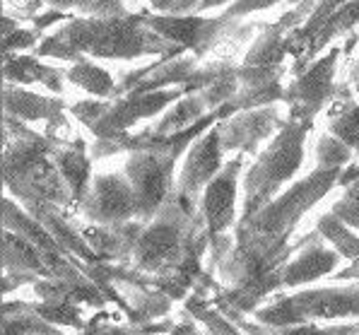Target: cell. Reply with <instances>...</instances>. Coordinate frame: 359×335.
<instances>
[{"label":"cell","mask_w":359,"mask_h":335,"mask_svg":"<svg viewBox=\"0 0 359 335\" xmlns=\"http://www.w3.org/2000/svg\"><path fill=\"white\" fill-rule=\"evenodd\" d=\"M107 318L109 316H104V314L92 318V321L87 323V328L80 335H140L135 328L130 326V323H128V326H116V323H109Z\"/></svg>","instance_id":"35"},{"label":"cell","mask_w":359,"mask_h":335,"mask_svg":"<svg viewBox=\"0 0 359 335\" xmlns=\"http://www.w3.org/2000/svg\"><path fill=\"white\" fill-rule=\"evenodd\" d=\"M184 48L157 34L145 25L142 15H121V18H73L51 36L41 39L34 56L75 60L104 58V60H135L142 56H179Z\"/></svg>","instance_id":"2"},{"label":"cell","mask_w":359,"mask_h":335,"mask_svg":"<svg viewBox=\"0 0 359 335\" xmlns=\"http://www.w3.org/2000/svg\"><path fill=\"white\" fill-rule=\"evenodd\" d=\"M340 174L342 169L316 167L306 179L292 184L253 217L239 219L234 227V246L217 266L222 287H239L290 263L294 256L290 239L297 224L338 186Z\"/></svg>","instance_id":"1"},{"label":"cell","mask_w":359,"mask_h":335,"mask_svg":"<svg viewBox=\"0 0 359 335\" xmlns=\"http://www.w3.org/2000/svg\"><path fill=\"white\" fill-rule=\"evenodd\" d=\"M342 198H345V200H352V203H359V179L352 186H347L345 196H342Z\"/></svg>","instance_id":"43"},{"label":"cell","mask_w":359,"mask_h":335,"mask_svg":"<svg viewBox=\"0 0 359 335\" xmlns=\"http://www.w3.org/2000/svg\"><path fill=\"white\" fill-rule=\"evenodd\" d=\"M65 78L73 82L75 87L90 92L97 99H114L116 92V80L111 78V73H107L104 68H99L97 63H92V58H80L75 60L68 68Z\"/></svg>","instance_id":"25"},{"label":"cell","mask_w":359,"mask_h":335,"mask_svg":"<svg viewBox=\"0 0 359 335\" xmlns=\"http://www.w3.org/2000/svg\"><path fill=\"white\" fill-rule=\"evenodd\" d=\"M3 229L15 232L18 237L27 239L29 244H34L36 249L46 251V254H53V251H63L65 254V249L53 239V234L22 203L13 200V198H5L3 200Z\"/></svg>","instance_id":"20"},{"label":"cell","mask_w":359,"mask_h":335,"mask_svg":"<svg viewBox=\"0 0 359 335\" xmlns=\"http://www.w3.org/2000/svg\"><path fill=\"white\" fill-rule=\"evenodd\" d=\"M212 114L215 109L210 107L205 92H193V95L181 97L157 123L150 125V130L154 135H159V138H167V135L181 133V130L201 123L203 118L212 116Z\"/></svg>","instance_id":"21"},{"label":"cell","mask_w":359,"mask_h":335,"mask_svg":"<svg viewBox=\"0 0 359 335\" xmlns=\"http://www.w3.org/2000/svg\"><path fill=\"white\" fill-rule=\"evenodd\" d=\"M68 20H73V18H68V15L60 13V10H48V13L36 15V18H34V29L36 32L51 29V27L56 25V22H68Z\"/></svg>","instance_id":"39"},{"label":"cell","mask_w":359,"mask_h":335,"mask_svg":"<svg viewBox=\"0 0 359 335\" xmlns=\"http://www.w3.org/2000/svg\"><path fill=\"white\" fill-rule=\"evenodd\" d=\"M294 256L290 258V263L283 266V280L285 287L297 289L304 287L309 282H316L321 278L335 275V268L340 266V254L333 246L325 244V239L313 229L306 237L292 244Z\"/></svg>","instance_id":"14"},{"label":"cell","mask_w":359,"mask_h":335,"mask_svg":"<svg viewBox=\"0 0 359 335\" xmlns=\"http://www.w3.org/2000/svg\"><path fill=\"white\" fill-rule=\"evenodd\" d=\"M275 331V328H273ZM278 335H359V321H342V323H302L275 331Z\"/></svg>","instance_id":"32"},{"label":"cell","mask_w":359,"mask_h":335,"mask_svg":"<svg viewBox=\"0 0 359 335\" xmlns=\"http://www.w3.org/2000/svg\"><path fill=\"white\" fill-rule=\"evenodd\" d=\"M3 107H5V116L18 118L22 123H39V121L53 123V121L65 116L63 99L36 95V92L18 87L13 82H5L3 87Z\"/></svg>","instance_id":"17"},{"label":"cell","mask_w":359,"mask_h":335,"mask_svg":"<svg viewBox=\"0 0 359 335\" xmlns=\"http://www.w3.org/2000/svg\"><path fill=\"white\" fill-rule=\"evenodd\" d=\"M80 212L92 224H121L135 219V198L126 172L97 174Z\"/></svg>","instance_id":"13"},{"label":"cell","mask_w":359,"mask_h":335,"mask_svg":"<svg viewBox=\"0 0 359 335\" xmlns=\"http://www.w3.org/2000/svg\"><path fill=\"white\" fill-rule=\"evenodd\" d=\"M3 335H27V333H22L20 328H15V326H10V323L3 321Z\"/></svg>","instance_id":"45"},{"label":"cell","mask_w":359,"mask_h":335,"mask_svg":"<svg viewBox=\"0 0 359 335\" xmlns=\"http://www.w3.org/2000/svg\"><path fill=\"white\" fill-rule=\"evenodd\" d=\"M316 232L321 234L342 258H347V261L359 258V232L347 227L335 212H325V215L318 217Z\"/></svg>","instance_id":"27"},{"label":"cell","mask_w":359,"mask_h":335,"mask_svg":"<svg viewBox=\"0 0 359 335\" xmlns=\"http://www.w3.org/2000/svg\"><path fill=\"white\" fill-rule=\"evenodd\" d=\"M311 128V123L287 121L280 133L265 145V150H261V155L246 172L239 219L253 217L261 207L280 196L285 184H290L297 177L304 162V145H306Z\"/></svg>","instance_id":"3"},{"label":"cell","mask_w":359,"mask_h":335,"mask_svg":"<svg viewBox=\"0 0 359 335\" xmlns=\"http://www.w3.org/2000/svg\"><path fill=\"white\" fill-rule=\"evenodd\" d=\"M3 51L5 53H18L25 51V48H34L41 41H39V32L36 29H20V27H10L8 20H3Z\"/></svg>","instance_id":"33"},{"label":"cell","mask_w":359,"mask_h":335,"mask_svg":"<svg viewBox=\"0 0 359 335\" xmlns=\"http://www.w3.org/2000/svg\"><path fill=\"white\" fill-rule=\"evenodd\" d=\"M51 159L56 164L58 174L63 177L65 186L73 193L75 207H80L92 186V159L87 155V142L82 138H75L70 142H63V145H56Z\"/></svg>","instance_id":"18"},{"label":"cell","mask_w":359,"mask_h":335,"mask_svg":"<svg viewBox=\"0 0 359 335\" xmlns=\"http://www.w3.org/2000/svg\"><path fill=\"white\" fill-rule=\"evenodd\" d=\"M222 155L224 150L222 142H219L217 125H212L205 135H201L191 145V150L186 152L184 167H181L179 177H176L174 193L189 212H198V205H201V198L205 193L208 184L224 167Z\"/></svg>","instance_id":"10"},{"label":"cell","mask_w":359,"mask_h":335,"mask_svg":"<svg viewBox=\"0 0 359 335\" xmlns=\"http://www.w3.org/2000/svg\"><path fill=\"white\" fill-rule=\"evenodd\" d=\"M196 215L198 212H189L179 203L176 193H171L157 217L142 229L130 266L145 275H162L169 268H174V263L181 258L186 234Z\"/></svg>","instance_id":"5"},{"label":"cell","mask_w":359,"mask_h":335,"mask_svg":"<svg viewBox=\"0 0 359 335\" xmlns=\"http://www.w3.org/2000/svg\"><path fill=\"white\" fill-rule=\"evenodd\" d=\"M342 56V46L330 48L328 53L318 56L311 65L297 75V80L285 90L287 104V121L297 123H311L325 109V104L335 97V73H338V60Z\"/></svg>","instance_id":"7"},{"label":"cell","mask_w":359,"mask_h":335,"mask_svg":"<svg viewBox=\"0 0 359 335\" xmlns=\"http://www.w3.org/2000/svg\"><path fill=\"white\" fill-rule=\"evenodd\" d=\"M333 280H352V282H359V258L350 261V266H347L345 271L335 273Z\"/></svg>","instance_id":"41"},{"label":"cell","mask_w":359,"mask_h":335,"mask_svg":"<svg viewBox=\"0 0 359 335\" xmlns=\"http://www.w3.org/2000/svg\"><path fill=\"white\" fill-rule=\"evenodd\" d=\"M227 3H234V0H203L198 10H212V8H219V5H227Z\"/></svg>","instance_id":"44"},{"label":"cell","mask_w":359,"mask_h":335,"mask_svg":"<svg viewBox=\"0 0 359 335\" xmlns=\"http://www.w3.org/2000/svg\"><path fill=\"white\" fill-rule=\"evenodd\" d=\"M244 152H236L234 159H229L219 174L208 184L205 193L201 198V212L203 222L208 227L210 239H217L227 234L231 227L239 224L236 219V193H239V174L244 169Z\"/></svg>","instance_id":"11"},{"label":"cell","mask_w":359,"mask_h":335,"mask_svg":"<svg viewBox=\"0 0 359 335\" xmlns=\"http://www.w3.org/2000/svg\"><path fill=\"white\" fill-rule=\"evenodd\" d=\"M350 87L355 90V95H359V58L352 63V68H350Z\"/></svg>","instance_id":"42"},{"label":"cell","mask_w":359,"mask_h":335,"mask_svg":"<svg viewBox=\"0 0 359 335\" xmlns=\"http://www.w3.org/2000/svg\"><path fill=\"white\" fill-rule=\"evenodd\" d=\"M56 10H80L87 18H121L128 15L123 0H43Z\"/></svg>","instance_id":"30"},{"label":"cell","mask_w":359,"mask_h":335,"mask_svg":"<svg viewBox=\"0 0 359 335\" xmlns=\"http://www.w3.org/2000/svg\"><path fill=\"white\" fill-rule=\"evenodd\" d=\"M3 273H32L36 278H53L43 251L8 229L3 232Z\"/></svg>","instance_id":"23"},{"label":"cell","mask_w":359,"mask_h":335,"mask_svg":"<svg viewBox=\"0 0 359 335\" xmlns=\"http://www.w3.org/2000/svg\"><path fill=\"white\" fill-rule=\"evenodd\" d=\"M181 97H186L184 87L107 99L104 114L87 130L95 135V140H116L121 135H128L133 125H137L140 121L159 116L167 107H174Z\"/></svg>","instance_id":"8"},{"label":"cell","mask_w":359,"mask_h":335,"mask_svg":"<svg viewBox=\"0 0 359 335\" xmlns=\"http://www.w3.org/2000/svg\"><path fill=\"white\" fill-rule=\"evenodd\" d=\"M352 157L355 150H350L333 133L321 135L316 142V167L321 169H345L347 164H352Z\"/></svg>","instance_id":"31"},{"label":"cell","mask_w":359,"mask_h":335,"mask_svg":"<svg viewBox=\"0 0 359 335\" xmlns=\"http://www.w3.org/2000/svg\"><path fill=\"white\" fill-rule=\"evenodd\" d=\"M278 3H283V0H234V3L227 5V10H224L222 15L227 20L239 22L241 18H246V15L258 13V10H270Z\"/></svg>","instance_id":"34"},{"label":"cell","mask_w":359,"mask_h":335,"mask_svg":"<svg viewBox=\"0 0 359 335\" xmlns=\"http://www.w3.org/2000/svg\"><path fill=\"white\" fill-rule=\"evenodd\" d=\"M196 318L189 316V318H181V321H176L174 323V328H171V333L169 335H201L198 333V328H196Z\"/></svg>","instance_id":"40"},{"label":"cell","mask_w":359,"mask_h":335,"mask_svg":"<svg viewBox=\"0 0 359 335\" xmlns=\"http://www.w3.org/2000/svg\"><path fill=\"white\" fill-rule=\"evenodd\" d=\"M87 244L97 258L107 263H118V266H130L133 254H135L137 239H140L145 222L130 219L121 224H77Z\"/></svg>","instance_id":"16"},{"label":"cell","mask_w":359,"mask_h":335,"mask_svg":"<svg viewBox=\"0 0 359 335\" xmlns=\"http://www.w3.org/2000/svg\"><path fill=\"white\" fill-rule=\"evenodd\" d=\"M253 318L263 326L275 328V331L302 326V323L338 321V318L359 321V282L275 294L268 304L253 314Z\"/></svg>","instance_id":"4"},{"label":"cell","mask_w":359,"mask_h":335,"mask_svg":"<svg viewBox=\"0 0 359 335\" xmlns=\"http://www.w3.org/2000/svg\"><path fill=\"white\" fill-rule=\"evenodd\" d=\"M328 133H333L359 155V102L350 85H342L328 107Z\"/></svg>","instance_id":"22"},{"label":"cell","mask_w":359,"mask_h":335,"mask_svg":"<svg viewBox=\"0 0 359 335\" xmlns=\"http://www.w3.org/2000/svg\"><path fill=\"white\" fill-rule=\"evenodd\" d=\"M357 25H359V0H350L347 5H342L338 13H333L328 20H325V25L321 27V32H318L316 39H313L311 48H309L306 58H304L302 68L297 70V73H302L304 65H311L318 53H321L330 41L340 39V36H347Z\"/></svg>","instance_id":"24"},{"label":"cell","mask_w":359,"mask_h":335,"mask_svg":"<svg viewBox=\"0 0 359 335\" xmlns=\"http://www.w3.org/2000/svg\"><path fill=\"white\" fill-rule=\"evenodd\" d=\"M3 321L20 328V331L27 335H65L58 326H53L51 321H46V318H41L36 311H32L25 299H15V301L5 299Z\"/></svg>","instance_id":"28"},{"label":"cell","mask_w":359,"mask_h":335,"mask_svg":"<svg viewBox=\"0 0 359 335\" xmlns=\"http://www.w3.org/2000/svg\"><path fill=\"white\" fill-rule=\"evenodd\" d=\"M224 316H229L231 321L236 323V326L241 328V331H246L248 335H278L273 331V328L263 326V323H253V321H246L244 314H239V311H231V309H219Z\"/></svg>","instance_id":"37"},{"label":"cell","mask_w":359,"mask_h":335,"mask_svg":"<svg viewBox=\"0 0 359 335\" xmlns=\"http://www.w3.org/2000/svg\"><path fill=\"white\" fill-rule=\"evenodd\" d=\"M196 56H167L159 63L140 68L135 73L126 75L123 80L116 85L114 97L123 95H145V92H157V90H171V87H186L191 78L196 75L198 63Z\"/></svg>","instance_id":"15"},{"label":"cell","mask_w":359,"mask_h":335,"mask_svg":"<svg viewBox=\"0 0 359 335\" xmlns=\"http://www.w3.org/2000/svg\"><path fill=\"white\" fill-rule=\"evenodd\" d=\"M145 25L162 34L174 46L191 51V56L203 58L210 48H215L231 29H239L234 20L219 18H203V15H142Z\"/></svg>","instance_id":"9"},{"label":"cell","mask_w":359,"mask_h":335,"mask_svg":"<svg viewBox=\"0 0 359 335\" xmlns=\"http://www.w3.org/2000/svg\"><path fill=\"white\" fill-rule=\"evenodd\" d=\"M32 311H36L41 318L51 321L53 326L58 328H75L77 333H82L87 328V318L82 314V309L77 304H70V301H27Z\"/></svg>","instance_id":"29"},{"label":"cell","mask_w":359,"mask_h":335,"mask_svg":"<svg viewBox=\"0 0 359 335\" xmlns=\"http://www.w3.org/2000/svg\"><path fill=\"white\" fill-rule=\"evenodd\" d=\"M174 167L176 162L154 150H135L128 155L123 172L135 198V219L150 224L157 217L162 205L174 193Z\"/></svg>","instance_id":"6"},{"label":"cell","mask_w":359,"mask_h":335,"mask_svg":"<svg viewBox=\"0 0 359 335\" xmlns=\"http://www.w3.org/2000/svg\"><path fill=\"white\" fill-rule=\"evenodd\" d=\"M330 212H335V215H338L347 227H352L355 232H359V203H352V200L340 198Z\"/></svg>","instance_id":"36"},{"label":"cell","mask_w":359,"mask_h":335,"mask_svg":"<svg viewBox=\"0 0 359 335\" xmlns=\"http://www.w3.org/2000/svg\"><path fill=\"white\" fill-rule=\"evenodd\" d=\"M287 123L278 107L251 109L217 123L219 142L224 152H244V155H261V145L270 142Z\"/></svg>","instance_id":"12"},{"label":"cell","mask_w":359,"mask_h":335,"mask_svg":"<svg viewBox=\"0 0 359 335\" xmlns=\"http://www.w3.org/2000/svg\"><path fill=\"white\" fill-rule=\"evenodd\" d=\"M39 280L41 278L32 275V273H3V294H10L22 285H36Z\"/></svg>","instance_id":"38"},{"label":"cell","mask_w":359,"mask_h":335,"mask_svg":"<svg viewBox=\"0 0 359 335\" xmlns=\"http://www.w3.org/2000/svg\"><path fill=\"white\" fill-rule=\"evenodd\" d=\"M186 311H189V316L196 318L210 335H248L246 331H241L229 316H224L208 296L191 294L189 299H186Z\"/></svg>","instance_id":"26"},{"label":"cell","mask_w":359,"mask_h":335,"mask_svg":"<svg viewBox=\"0 0 359 335\" xmlns=\"http://www.w3.org/2000/svg\"><path fill=\"white\" fill-rule=\"evenodd\" d=\"M3 78L13 85H43L48 92H63L65 75L58 68L43 63L39 56H20V53H5Z\"/></svg>","instance_id":"19"}]
</instances>
